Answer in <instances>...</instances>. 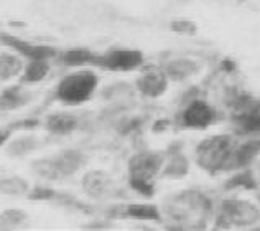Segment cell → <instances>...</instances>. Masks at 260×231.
Segmentation results:
<instances>
[{
    "label": "cell",
    "mask_w": 260,
    "mask_h": 231,
    "mask_svg": "<svg viewBox=\"0 0 260 231\" xmlns=\"http://www.w3.org/2000/svg\"><path fill=\"white\" fill-rule=\"evenodd\" d=\"M260 187V180L257 177L255 168L245 167L231 172V175L222 182V190L228 193L236 192H257Z\"/></svg>",
    "instance_id": "cell-12"
},
{
    "label": "cell",
    "mask_w": 260,
    "mask_h": 231,
    "mask_svg": "<svg viewBox=\"0 0 260 231\" xmlns=\"http://www.w3.org/2000/svg\"><path fill=\"white\" fill-rule=\"evenodd\" d=\"M161 68L165 70L170 81H184V79L196 76V74H200L203 70V65L194 58L180 56V58L167 61Z\"/></svg>",
    "instance_id": "cell-14"
},
{
    "label": "cell",
    "mask_w": 260,
    "mask_h": 231,
    "mask_svg": "<svg viewBox=\"0 0 260 231\" xmlns=\"http://www.w3.org/2000/svg\"><path fill=\"white\" fill-rule=\"evenodd\" d=\"M26 196L33 201H48V200H53L54 196H56V192L50 187H35L33 190H30Z\"/></svg>",
    "instance_id": "cell-26"
},
{
    "label": "cell",
    "mask_w": 260,
    "mask_h": 231,
    "mask_svg": "<svg viewBox=\"0 0 260 231\" xmlns=\"http://www.w3.org/2000/svg\"><path fill=\"white\" fill-rule=\"evenodd\" d=\"M139 78L135 79V90L139 91L143 98L156 99L163 96L168 90L170 78L167 76L165 70L161 66L143 65L140 68Z\"/></svg>",
    "instance_id": "cell-9"
},
{
    "label": "cell",
    "mask_w": 260,
    "mask_h": 231,
    "mask_svg": "<svg viewBox=\"0 0 260 231\" xmlns=\"http://www.w3.org/2000/svg\"><path fill=\"white\" fill-rule=\"evenodd\" d=\"M79 126V118L71 112H56L48 115L46 119V129L53 134L64 135L76 131Z\"/></svg>",
    "instance_id": "cell-17"
},
{
    "label": "cell",
    "mask_w": 260,
    "mask_h": 231,
    "mask_svg": "<svg viewBox=\"0 0 260 231\" xmlns=\"http://www.w3.org/2000/svg\"><path fill=\"white\" fill-rule=\"evenodd\" d=\"M216 201L200 188H186L170 195L163 201L161 215L170 229H206L213 221Z\"/></svg>",
    "instance_id": "cell-1"
},
{
    "label": "cell",
    "mask_w": 260,
    "mask_h": 231,
    "mask_svg": "<svg viewBox=\"0 0 260 231\" xmlns=\"http://www.w3.org/2000/svg\"><path fill=\"white\" fill-rule=\"evenodd\" d=\"M28 220L25 212L17 208H9L5 212L0 213V229H13L18 228L20 225H23Z\"/></svg>",
    "instance_id": "cell-23"
},
{
    "label": "cell",
    "mask_w": 260,
    "mask_h": 231,
    "mask_svg": "<svg viewBox=\"0 0 260 231\" xmlns=\"http://www.w3.org/2000/svg\"><path fill=\"white\" fill-rule=\"evenodd\" d=\"M31 98L33 94L20 86L7 88L5 91L0 93V111H15L30 103Z\"/></svg>",
    "instance_id": "cell-16"
},
{
    "label": "cell",
    "mask_w": 260,
    "mask_h": 231,
    "mask_svg": "<svg viewBox=\"0 0 260 231\" xmlns=\"http://www.w3.org/2000/svg\"><path fill=\"white\" fill-rule=\"evenodd\" d=\"M170 32L176 33V35H184V37H194L198 33V23L189 18H173L168 23Z\"/></svg>",
    "instance_id": "cell-24"
},
{
    "label": "cell",
    "mask_w": 260,
    "mask_h": 231,
    "mask_svg": "<svg viewBox=\"0 0 260 231\" xmlns=\"http://www.w3.org/2000/svg\"><path fill=\"white\" fill-rule=\"evenodd\" d=\"M255 172H257V177H258V180H260V160H257V168H255Z\"/></svg>",
    "instance_id": "cell-28"
},
{
    "label": "cell",
    "mask_w": 260,
    "mask_h": 231,
    "mask_svg": "<svg viewBox=\"0 0 260 231\" xmlns=\"http://www.w3.org/2000/svg\"><path fill=\"white\" fill-rule=\"evenodd\" d=\"M40 147V140L33 135H25V137H18L10 142L9 154H13L15 157H22V155L33 152L35 149Z\"/></svg>",
    "instance_id": "cell-22"
},
{
    "label": "cell",
    "mask_w": 260,
    "mask_h": 231,
    "mask_svg": "<svg viewBox=\"0 0 260 231\" xmlns=\"http://www.w3.org/2000/svg\"><path fill=\"white\" fill-rule=\"evenodd\" d=\"M257 203H258V205H260V193L257 195Z\"/></svg>",
    "instance_id": "cell-29"
},
{
    "label": "cell",
    "mask_w": 260,
    "mask_h": 231,
    "mask_svg": "<svg viewBox=\"0 0 260 231\" xmlns=\"http://www.w3.org/2000/svg\"><path fill=\"white\" fill-rule=\"evenodd\" d=\"M12 134H13V129L10 126L0 129V146H4L5 142H9V139L12 137Z\"/></svg>",
    "instance_id": "cell-27"
},
{
    "label": "cell",
    "mask_w": 260,
    "mask_h": 231,
    "mask_svg": "<svg viewBox=\"0 0 260 231\" xmlns=\"http://www.w3.org/2000/svg\"><path fill=\"white\" fill-rule=\"evenodd\" d=\"M145 65V55L140 50L132 48H114L106 53H99L94 66L115 73L137 71Z\"/></svg>",
    "instance_id": "cell-8"
},
{
    "label": "cell",
    "mask_w": 260,
    "mask_h": 231,
    "mask_svg": "<svg viewBox=\"0 0 260 231\" xmlns=\"http://www.w3.org/2000/svg\"><path fill=\"white\" fill-rule=\"evenodd\" d=\"M191 162L188 159V155H184L180 149H170L167 151V159L165 164L161 167V172L158 179L165 180H181L189 174Z\"/></svg>",
    "instance_id": "cell-13"
},
{
    "label": "cell",
    "mask_w": 260,
    "mask_h": 231,
    "mask_svg": "<svg viewBox=\"0 0 260 231\" xmlns=\"http://www.w3.org/2000/svg\"><path fill=\"white\" fill-rule=\"evenodd\" d=\"M237 142L234 134H214L198 142L194 147V162L203 172L219 175L228 170L231 152Z\"/></svg>",
    "instance_id": "cell-3"
},
{
    "label": "cell",
    "mask_w": 260,
    "mask_h": 231,
    "mask_svg": "<svg viewBox=\"0 0 260 231\" xmlns=\"http://www.w3.org/2000/svg\"><path fill=\"white\" fill-rule=\"evenodd\" d=\"M0 40H2L4 45L10 46V48H13L17 53H20V55L28 58V60H38V58L51 60V58L58 56V51L51 48V46L35 45V43L25 42V40H20L17 37L7 35V33H0Z\"/></svg>",
    "instance_id": "cell-11"
},
{
    "label": "cell",
    "mask_w": 260,
    "mask_h": 231,
    "mask_svg": "<svg viewBox=\"0 0 260 231\" xmlns=\"http://www.w3.org/2000/svg\"><path fill=\"white\" fill-rule=\"evenodd\" d=\"M99 53H94L86 48H74L68 50L58 55V60L66 66H84V65H95Z\"/></svg>",
    "instance_id": "cell-19"
},
{
    "label": "cell",
    "mask_w": 260,
    "mask_h": 231,
    "mask_svg": "<svg viewBox=\"0 0 260 231\" xmlns=\"http://www.w3.org/2000/svg\"><path fill=\"white\" fill-rule=\"evenodd\" d=\"M51 66H50V60H43V58H38V60H28V63L23 68V78L22 81L26 84H35L43 81L48 73H50Z\"/></svg>",
    "instance_id": "cell-18"
},
{
    "label": "cell",
    "mask_w": 260,
    "mask_h": 231,
    "mask_svg": "<svg viewBox=\"0 0 260 231\" xmlns=\"http://www.w3.org/2000/svg\"><path fill=\"white\" fill-rule=\"evenodd\" d=\"M83 190L95 200L107 198L117 193V185L104 170H91L83 177Z\"/></svg>",
    "instance_id": "cell-10"
},
{
    "label": "cell",
    "mask_w": 260,
    "mask_h": 231,
    "mask_svg": "<svg viewBox=\"0 0 260 231\" xmlns=\"http://www.w3.org/2000/svg\"><path fill=\"white\" fill-rule=\"evenodd\" d=\"M130 188L135 193H139L145 198H152L155 195V182H147V180H128Z\"/></svg>",
    "instance_id": "cell-25"
},
{
    "label": "cell",
    "mask_w": 260,
    "mask_h": 231,
    "mask_svg": "<svg viewBox=\"0 0 260 231\" xmlns=\"http://www.w3.org/2000/svg\"><path fill=\"white\" fill-rule=\"evenodd\" d=\"M219 121V112L214 104H211L203 96H198L181 103V109L176 114V126L191 131H204Z\"/></svg>",
    "instance_id": "cell-6"
},
{
    "label": "cell",
    "mask_w": 260,
    "mask_h": 231,
    "mask_svg": "<svg viewBox=\"0 0 260 231\" xmlns=\"http://www.w3.org/2000/svg\"><path fill=\"white\" fill-rule=\"evenodd\" d=\"M115 218H127V220H137V221H153L161 223L163 215L161 208L152 203H130V205L122 208V212L114 213Z\"/></svg>",
    "instance_id": "cell-15"
},
{
    "label": "cell",
    "mask_w": 260,
    "mask_h": 231,
    "mask_svg": "<svg viewBox=\"0 0 260 231\" xmlns=\"http://www.w3.org/2000/svg\"><path fill=\"white\" fill-rule=\"evenodd\" d=\"M98 84L99 78L92 70H79L59 81L54 96L63 104L78 106L92 98Z\"/></svg>",
    "instance_id": "cell-4"
},
{
    "label": "cell",
    "mask_w": 260,
    "mask_h": 231,
    "mask_svg": "<svg viewBox=\"0 0 260 231\" xmlns=\"http://www.w3.org/2000/svg\"><path fill=\"white\" fill-rule=\"evenodd\" d=\"M30 192V185L28 182L22 177H5V179H0V193H5V195H28Z\"/></svg>",
    "instance_id": "cell-21"
},
{
    "label": "cell",
    "mask_w": 260,
    "mask_h": 231,
    "mask_svg": "<svg viewBox=\"0 0 260 231\" xmlns=\"http://www.w3.org/2000/svg\"><path fill=\"white\" fill-rule=\"evenodd\" d=\"M165 151H140L128 159L127 170L128 180H147L155 182L160 177L161 167L165 164Z\"/></svg>",
    "instance_id": "cell-7"
},
{
    "label": "cell",
    "mask_w": 260,
    "mask_h": 231,
    "mask_svg": "<svg viewBox=\"0 0 260 231\" xmlns=\"http://www.w3.org/2000/svg\"><path fill=\"white\" fill-rule=\"evenodd\" d=\"M23 60L13 53H0V81H9L23 71Z\"/></svg>",
    "instance_id": "cell-20"
},
{
    "label": "cell",
    "mask_w": 260,
    "mask_h": 231,
    "mask_svg": "<svg viewBox=\"0 0 260 231\" xmlns=\"http://www.w3.org/2000/svg\"><path fill=\"white\" fill-rule=\"evenodd\" d=\"M213 225L216 229L231 228H258L260 225V205L249 200L228 196L216 203Z\"/></svg>",
    "instance_id": "cell-2"
},
{
    "label": "cell",
    "mask_w": 260,
    "mask_h": 231,
    "mask_svg": "<svg viewBox=\"0 0 260 231\" xmlns=\"http://www.w3.org/2000/svg\"><path fill=\"white\" fill-rule=\"evenodd\" d=\"M84 165H86V155L81 151H76V149H68V151L58 154V157L35 160L31 164V168L40 179L61 180L76 174Z\"/></svg>",
    "instance_id": "cell-5"
}]
</instances>
